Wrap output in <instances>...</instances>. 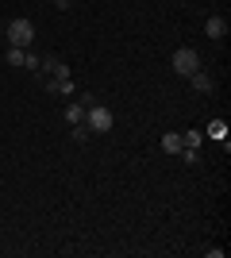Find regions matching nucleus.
<instances>
[{
  "instance_id": "6e6552de",
  "label": "nucleus",
  "mask_w": 231,
  "mask_h": 258,
  "mask_svg": "<svg viewBox=\"0 0 231 258\" xmlns=\"http://www.w3.org/2000/svg\"><path fill=\"white\" fill-rule=\"evenodd\" d=\"M189 81H193V89H197V93H212V77L204 74V70H197V74L189 77Z\"/></svg>"
},
{
  "instance_id": "f257e3e1",
  "label": "nucleus",
  "mask_w": 231,
  "mask_h": 258,
  "mask_svg": "<svg viewBox=\"0 0 231 258\" xmlns=\"http://www.w3.org/2000/svg\"><path fill=\"white\" fill-rule=\"evenodd\" d=\"M85 127L97 131V135H108V131L116 127V116H112L104 104H89L85 108Z\"/></svg>"
},
{
  "instance_id": "9b49d317",
  "label": "nucleus",
  "mask_w": 231,
  "mask_h": 258,
  "mask_svg": "<svg viewBox=\"0 0 231 258\" xmlns=\"http://www.w3.org/2000/svg\"><path fill=\"white\" fill-rule=\"evenodd\" d=\"M89 135H93V131H89V127H85V123H73V139H77V143H85V139H89Z\"/></svg>"
},
{
  "instance_id": "423d86ee",
  "label": "nucleus",
  "mask_w": 231,
  "mask_h": 258,
  "mask_svg": "<svg viewBox=\"0 0 231 258\" xmlns=\"http://www.w3.org/2000/svg\"><path fill=\"white\" fill-rule=\"evenodd\" d=\"M85 100H77V104H69L66 108V123H69V127H73V123H85Z\"/></svg>"
},
{
  "instance_id": "20e7f679",
  "label": "nucleus",
  "mask_w": 231,
  "mask_h": 258,
  "mask_svg": "<svg viewBox=\"0 0 231 258\" xmlns=\"http://www.w3.org/2000/svg\"><path fill=\"white\" fill-rule=\"evenodd\" d=\"M204 35H208V39H223V35H227V20H223V16H208Z\"/></svg>"
},
{
  "instance_id": "7ed1b4c3",
  "label": "nucleus",
  "mask_w": 231,
  "mask_h": 258,
  "mask_svg": "<svg viewBox=\"0 0 231 258\" xmlns=\"http://www.w3.org/2000/svg\"><path fill=\"white\" fill-rule=\"evenodd\" d=\"M35 43V23L31 20H12L8 23V46H23V50H27V46Z\"/></svg>"
},
{
  "instance_id": "f8f14e48",
  "label": "nucleus",
  "mask_w": 231,
  "mask_h": 258,
  "mask_svg": "<svg viewBox=\"0 0 231 258\" xmlns=\"http://www.w3.org/2000/svg\"><path fill=\"white\" fill-rule=\"evenodd\" d=\"M181 158H185L189 166H197V162H200V154H197V151H181Z\"/></svg>"
},
{
  "instance_id": "f03ea898",
  "label": "nucleus",
  "mask_w": 231,
  "mask_h": 258,
  "mask_svg": "<svg viewBox=\"0 0 231 258\" xmlns=\"http://www.w3.org/2000/svg\"><path fill=\"white\" fill-rule=\"evenodd\" d=\"M170 66H174V74H177V77H193V74L200 70V54L193 50V46H181V50H174Z\"/></svg>"
},
{
  "instance_id": "1a4fd4ad",
  "label": "nucleus",
  "mask_w": 231,
  "mask_h": 258,
  "mask_svg": "<svg viewBox=\"0 0 231 258\" xmlns=\"http://www.w3.org/2000/svg\"><path fill=\"white\" fill-rule=\"evenodd\" d=\"M208 135H212V139H220V143H227V123H223V119H212Z\"/></svg>"
},
{
  "instance_id": "0eeeda50",
  "label": "nucleus",
  "mask_w": 231,
  "mask_h": 258,
  "mask_svg": "<svg viewBox=\"0 0 231 258\" xmlns=\"http://www.w3.org/2000/svg\"><path fill=\"white\" fill-rule=\"evenodd\" d=\"M162 151L166 154H181V135H177V131H166L162 135Z\"/></svg>"
},
{
  "instance_id": "9d476101",
  "label": "nucleus",
  "mask_w": 231,
  "mask_h": 258,
  "mask_svg": "<svg viewBox=\"0 0 231 258\" xmlns=\"http://www.w3.org/2000/svg\"><path fill=\"white\" fill-rule=\"evenodd\" d=\"M200 147V131H185L181 135V151H197Z\"/></svg>"
},
{
  "instance_id": "39448f33",
  "label": "nucleus",
  "mask_w": 231,
  "mask_h": 258,
  "mask_svg": "<svg viewBox=\"0 0 231 258\" xmlns=\"http://www.w3.org/2000/svg\"><path fill=\"white\" fill-rule=\"evenodd\" d=\"M46 93H54V97H69V93H73V81H69V77H54V81H46Z\"/></svg>"
}]
</instances>
